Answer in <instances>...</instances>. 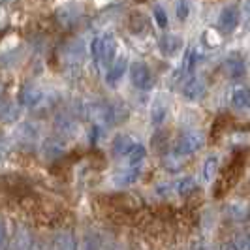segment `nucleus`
<instances>
[{
    "label": "nucleus",
    "instance_id": "1",
    "mask_svg": "<svg viewBox=\"0 0 250 250\" xmlns=\"http://www.w3.org/2000/svg\"><path fill=\"white\" fill-rule=\"evenodd\" d=\"M92 55L98 64H104V66L111 64L115 59V40L109 34L98 36L92 42Z\"/></svg>",
    "mask_w": 250,
    "mask_h": 250
},
{
    "label": "nucleus",
    "instance_id": "2",
    "mask_svg": "<svg viewBox=\"0 0 250 250\" xmlns=\"http://www.w3.org/2000/svg\"><path fill=\"white\" fill-rule=\"evenodd\" d=\"M130 79H132V83L138 88H149L152 85V75H150L149 66L143 62L132 64V68H130Z\"/></svg>",
    "mask_w": 250,
    "mask_h": 250
},
{
    "label": "nucleus",
    "instance_id": "3",
    "mask_svg": "<svg viewBox=\"0 0 250 250\" xmlns=\"http://www.w3.org/2000/svg\"><path fill=\"white\" fill-rule=\"evenodd\" d=\"M237 23H239L237 8H235V6H228V8H224L222 13H220V17H218V25H220V28L226 30V32H231V30L237 26Z\"/></svg>",
    "mask_w": 250,
    "mask_h": 250
},
{
    "label": "nucleus",
    "instance_id": "4",
    "mask_svg": "<svg viewBox=\"0 0 250 250\" xmlns=\"http://www.w3.org/2000/svg\"><path fill=\"white\" fill-rule=\"evenodd\" d=\"M200 145H201V138L198 134H188V136H185V138L179 141V147L177 149H179L181 154H187V152H194Z\"/></svg>",
    "mask_w": 250,
    "mask_h": 250
},
{
    "label": "nucleus",
    "instance_id": "5",
    "mask_svg": "<svg viewBox=\"0 0 250 250\" xmlns=\"http://www.w3.org/2000/svg\"><path fill=\"white\" fill-rule=\"evenodd\" d=\"M126 68H128V66H126L125 59L115 61V64H111V66H109V72H107V81H109L111 85H113V83H117V81L121 79V75L126 72Z\"/></svg>",
    "mask_w": 250,
    "mask_h": 250
},
{
    "label": "nucleus",
    "instance_id": "6",
    "mask_svg": "<svg viewBox=\"0 0 250 250\" xmlns=\"http://www.w3.org/2000/svg\"><path fill=\"white\" fill-rule=\"evenodd\" d=\"M233 104L237 107H247L250 104V92L247 88H237L235 94H233Z\"/></svg>",
    "mask_w": 250,
    "mask_h": 250
},
{
    "label": "nucleus",
    "instance_id": "7",
    "mask_svg": "<svg viewBox=\"0 0 250 250\" xmlns=\"http://www.w3.org/2000/svg\"><path fill=\"white\" fill-rule=\"evenodd\" d=\"M201 90H203V85H201L198 79H192V83H188L187 85V96H190V98H196V96H200Z\"/></svg>",
    "mask_w": 250,
    "mask_h": 250
},
{
    "label": "nucleus",
    "instance_id": "8",
    "mask_svg": "<svg viewBox=\"0 0 250 250\" xmlns=\"http://www.w3.org/2000/svg\"><path fill=\"white\" fill-rule=\"evenodd\" d=\"M175 8H177V12H179V17H181V19H185L188 15V12H190V4H187V2H179Z\"/></svg>",
    "mask_w": 250,
    "mask_h": 250
},
{
    "label": "nucleus",
    "instance_id": "9",
    "mask_svg": "<svg viewBox=\"0 0 250 250\" xmlns=\"http://www.w3.org/2000/svg\"><path fill=\"white\" fill-rule=\"evenodd\" d=\"M154 13H156V21H158V25H162V26L167 25V19H166V12H164L162 8H160V10L156 8V10H154Z\"/></svg>",
    "mask_w": 250,
    "mask_h": 250
},
{
    "label": "nucleus",
    "instance_id": "10",
    "mask_svg": "<svg viewBox=\"0 0 250 250\" xmlns=\"http://www.w3.org/2000/svg\"><path fill=\"white\" fill-rule=\"evenodd\" d=\"M214 164H216V160H214V158H211V160L207 162V167L203 169V173H205V177H211V175L214 173V169H216V166H214Z\"/></svg>",
    "mask_w": 250,
    "mask_h": 250
}]
</instances>
